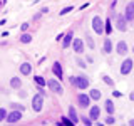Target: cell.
<instances>
[{
    "mask_svg": "<svg viewBox=\"0 0 134 126\" xmlns=\"http://www.w3.org/2000/svg\"><path fill=\"white\" fill-rule=\"evenodd\" d=\"M111 50H112V42L109 40V39H106V42H104V52L109 54Z\"/></svg>",
    "mask_w": 134,
    "mask_h": 126,
    "instance_id": "19",
    "label": "cell"
},
{
    "mask_svg": "<svg viewBox=\"0 0 134 126\" xmlns=\"http://www.w3.org/2000/svg\"><path fill=\"white\" fill-rule=\"evenodd\" d=\"M47 86H49L54 92H57V94H62V86H60V82H57V81H54V79H50V81H47Z\"/></svg>",
    "mask_w": 134,
    "mask_h": 126,
    "instance_id": "6",
    "label": "cell"
},
{
    "mask_svg": "<svg viewBox=\"0 0 134 126\" xmlns=\"http://www.w3.org/2000/svg\"><path fill=\"white\" fill-rule=\"evenodd\" d=\"M102 79H104V82H107V84H109V86H112V84H114V82H112V79H111V77H107V76H104Z\"/></svg>",
    "mask_w": 134,
    "mask_h": 126,
    "instance_id": "27",
    "label": "cell"
},
{
    "mask_svg": "<svg viewBox=\"0 0 134 126\" xmlns=\"http://www.w3.org/2000/svg\"><path fill=\"white\" fill-rule=\"evenodd\" d=\"M69 118L72 119V123H74V124H77V123H79V118H77V113H75V108H74V106H70V108H69Z\"/></svg>",
    "mask_w": 134,
    "mask_h": 126,
    "instance_id": "12",
    "label": "cell"
},
{
    "mask_svg": "<svg viewBox=\"0 0 134 126\" xmlns=\"http://www.w3.org/2000/svg\"><path fill=\"white\" fill-rule=\"evenodd\" d=\"M99 113H100V109L97 106H94V108H91V113H89V116H91V119H97L99 118Z\"/></svg>",
    "mask_w": 134,
    "mask_h": 126,
    "instance_id": "16",
    "label": "cell"
},
{
    "mask_svg": "<svg viewBox=\"0 0 134 126\" xmlns=\"http://www.w3.org/2000/svg\"><path fill=\"white\" fill-rule=\"evenodd\" d=\"M72 49H74V52H77V54L84 52V42H82L81 39H74V42H72Z\"/></svg>",
    "mask_w": 134,
    "mask_h": 126,
    "instance_id": "7",
    "label": "cell"
},
{
    "mask_svg": "<svg viewBox=\"0 0 134 126\" xmlns=\"http://www.w3.org/2000/svg\"><path fill=\"white\" fill-rule=\"evenodd\" d=\"M10 86L14 87V89H19V87L22 86V81H20L19 77H12V79H10Z\"/></svg>",
    "mask_w": 134,
    "mask_h": 126,
    "instance_id": "17",
    "label": "cell"
},
{
    "mask_svg": "<svg viewBox=\"0 0 134 126\" xmlns=\"http://www.w3.org/2000/svg\"><path fill=\"white\" fill-rule=\"evenodd\" d=\"M72 82L79 87V89H87V87H89V79H87L86 76H79V77L72 79Z\"/></svg>",
    "mask_w": 134,
    "mask_h": 126,
    "instance_id": "2",
    "label": "cell"
},
{
    "mask_svg": "<svg viewBox=\"0 0 134 126\" xmlns=\"http://www.w3.org/2000/svg\"><path fill=\"white\" fill-rule=\"evenodd\" d=\"M72 35H74L72 32L65 34V37H64V47H65V49H67V47H69V45H70V44L74 42V37H72Z\"/></svg>",
    "mask_w": 134,
    "mask_h": 126,
    "instance_id": "15",
    "label": "cell"
},
{
    "mask_svg": "<svg viewBox=\"0 0 134 126\" xmlns=\"http://www.w3.org/2000/svg\"><path fill=\"white\" fill-rule=\"evenodd\" d=\"M86 40H87V44H89V47H91V49H94V40L91 39V35H87V37H86Z\"/></svg>",
    "mask_w": 134,
    "mask_h": 126,
    "instance_id": "26",
    "label": "cell"
},
{
    "mask_svg": "<svg viewBox=\"0 0 134 126\" xmlns=\"http://www.w3.org/2000/svg\"><path fill=\"white\" fill-rule=\"evenodd\" d=\"M52 69H54V74H55L59 79L64 77V74H62V66H60V62H54V67H52Z\"/></svg>",
    "mask_w": 134,
    "mask_h": 126,
    "instance_id": "10",
    "label": "cell"
},
{
    "mask_svg": "<svg viewBox=\"0 0 134 126\" xmlns=\"http://www.w3.org/2000/svg\"><path fill=\"white\" fill-rule=\"evenodd\" d=\"M89 98H91V96L81 94V96H79V104H81L82 108H87V106H89Z\"/></svg>",
    "mask_w": 134,
    "mask_h": 126,
    "instance_id": "13",
    "label": "cell"
},
{
    "mask_svg": "<svg viewBox=\"0 0 134 126\" xmlns=\"http://www.w3.org/2000/svg\"><path fill=\"white\" fill-rule=\"evenodd\" d=\"M82 121H84V124H91V123H92V121H91V119H87V118H84Z\"/></svg>",
    "mask_w": 134,
    "mask_h": 126,
    "instance_id": "30",
    "label": "cell"
},
{
    "mask_svg": "<svg viewBox=\"0 0 134 126\" xmlns=\"http://www.w3.org/2000/svg\"><path fill=\"white\" fill-rule=\"evenodd\" d=\"M20 118H22V113H20V109H15V111L8 113L7 123H17V121H20Z\"/></svg>",
    "mask_w": 134,
    "mask_h": 126,
    "instance_id": "4",
    "label": "cell"
},
{
    "mask_svg": "<svg viewBox=\"0 0 134 126\" xmlns=\"http://www.w3.org/2000/svg\"><path fill=\"white\" fill-rule=\"evenodd\" d=\"M129 124H131V126H134V119H131V121H129Z\"/></svg>",
    "mask_w": 134,
    "mask_h": 126,
    "instance_id": "31",
    "label": "cell"
},
{
    "mask_svg": "<svg viewBox=\"0 0 134 126\" xmlns=\"http://www.w3.org/2000/svg\"><path fill=\"white\" fill-rule=\"evenodd\" d=\"M92 29L96 30V34H102L106 30V22H102V19L96 15L94 19H92Z\"/></svg>",
    "mask_w": 134,
    "mask_h": 126,
    "instance_id": "1",
    "label": "cell"
},
{
    "mask_svg": "<svg viewBox=\"0 0 134 126\" xmlns=\"http://www.w3.org/2000/svg\"><path fill=\"white\" fill-rule=\"evenodd\" d=\"M20 40H22L24 44H29V42L32 40V35H29V34H24V35L20 37Z\"/></svg>",
    "mask_w": 134,
    "mask_h": 126,
    "instance_id": "22",
    "label": "cell"
},
{
    "mask_svg": "<svg viewBox=\"0 0 134 126\" xmlns=\"http://www.w3.org/2000/svg\"><path fill=\"white\" fill-rule=\"evenodd\" d=\"M42 106H44V98H42V94H37V96H34V99H32V108H34V111H37L39 113Z\"/></svg>",
    "mask_w": 134,
    "mask_h": 126,
    "instance_id": "3",
    "label": "cell"
},
{
    "mask_svg": "<svg viewBox=\"0 0 134 126\" xmlns=\"http://www.w3.org/2000/svg\"><path fill=\"white\" fill-rule=\"evenodd\" d=\"M126 15H119L117 17V29H119V30H126V29H127V24H126Z\"/></svg>",
    "mask_w": 134,
    "mask_h": 126,
    "instance_id": "8",
    "label": "cell"
},
{
    "mask_svg": "<svg viewBox=\"0 0 134 126\" xmlns=\"http://www.w3.org/2000/svg\"><path fill=\"white\" fill-rule=\"evenodd\" d=\"M2 119H7V111L3 108H0V121Z\"/></svg>",
    "mask_w": 134,
    "mask_h": 126,
    "instance_id": "25",
    "label": "cell"
},
{
    "mask_svg": "<svg viewBox=\"0 0 134 126\" xmlns=\"http://www.w3.org/2000/svg\"><path fill=\"white\" fill-rule=\"evenodd\" d=\"M111 30H112V25H111V20H106V32H107V35L111 34Z\"/></svg>",
    "mask_w": 134,
    "mask_h": 126,
    "instance_id": "24",
    "label": "cell"
},
{
    "mask_svg": "<svg viewBox=\"0 0 134 126\" xmlns=\"http://www.w3.org/2000/svg\"><path fill=\"white\" fill-rule=\"evenodd\" d=\"M35 82L39 84L40 87H42V86H45V84H47V82H45V79L42 77V76H35Z\"/></svg>",
    "mask_w": 134,
    "mask_h": 126,
    "instance_id": "21",
    "label": "cell"
},
{
    "mask_svg": "<svg viewBox=\"0 0 134 126\" xmlns=\"http://www.w3.org/2000/svg\"><path fill=\"white\" fill-rule=\"evenodd\" d=\"M106 111H107V114H112V113H114V104H112L111 99L106 101Z\"/></svg>",
    "mask_w": 134,
    "mask_h": 126,
    "instance_id": "18",
    "label": "cell"
},
{
    "mask_svg": "<svg viewBox=\"0 0 134 126\" xmlns=\"http://www.w3.org/2000/svg\"><path fill=\"white\" fill-rule=\"evenodd\" d=\"M126 52H127V44H126L124 40H121L119 44H117V54H122L124 56Z\"/></svg>",
    "mask_w": 134,
    "mask_h": 126,
    "instance_id": "14",
    "label": "cell"
},
{
    "mask_svg": "<svg viewBox=\"0 0 134 126\" xmlns=\"http://www.w3.org/2000/svg\"><path fill=\"white\" fill-rule=\"evenodd\" d=\"M106 123H107V124H114V118H112V116L106 118Z\"/></svg>",
    "mask_w": 134,
    "mask_h": 126,
    "instance_id": "28",
    "label": "cell"
},
{
    "mask_svg": "<svg viewBox=\"0 0 134 126\" xmlns=\"http://www.w3.org/2000/svg\"><path fill=\"white\" fill-rule=\"evenodd\" d=\"M62 123L69 124V123H72V119H70V118H62Z\"/></svg>",
    "mask_w": 134,
    "mask_h": 126,
    "instance_id": "29",
    "label": "cell"
},
{
    "mask_svg": "<svg viewBox=\"0 0 134 126\" xmlns=\"http://www.w3.org/2000/svg\"><path fill=\"white\" fill-rule=\"evenodd\" d=\"M131 69H132V61H131V59H126L122 64H121V74H122V76L129 74Z\"/></svg>",
    "mask_w": 134,
    "mask_h": 126,
    "instance_id": "5",
    "label": "cell"
},
{
    "mask_svg": "<svg viewBox=\"0 0 134 126\" xmlns=\"http://www.w3.org/2000/svg\"><path fill=\"white\" fill-rule=\"evenodd\" d=\"M89 96H91V98L94 99V101H97V99L100 98V92H99L97 89H91V92H89Z\"/></svg>",
    "mask_w": 134,
    "mask_h": 126,
    "instance_id": "20",
    "label": "cell"
},
{
    "mask_svg": "<svg viewBox=\"0 0 134 126\" xmlns=\"http://www.w3.org/2000/svg\"><path fill=\"white\" fill-rule=\"evenodd\" d=\"M72 10H74V7L69 5V7H65V8H62V10H60V15H65V14H69V12H72Z\"/></svg>",
    "mask_w": 134,
    "mask_h": 126,
    "instance_id": "23",
    "label": "cell"
},
{
    "mask_svg": "<svg viewBox=\"0 0 134 126\" xmlns=\"http://www.w3.org/2000/svg\"><path fill=\"white\" fill-rule=\"evenodd\" d=\"M20 72H22L24 76H29V74L32 72V66L29 64V62H24V64L20 66Z\"/></svg>",
    "mask_w": 134,
    "mask_h": 126,
    "instance_id": "11",
    "label": "cell"
},
{
    "mask_svg": "<svg viewBox=\"0 0 134 126\" xmlns=\"http://www.w3.org/2000/svg\"><path fill=\"white\" fill-rule=\"evenodd\" d=\"M126 19H127V20L134 19V2H131L127 7H126Z\"/></svg>",
    "mask_w": 134,
    "mask_h": 126,
    "instance_id": "9",
    "label": "cell"
}]
</instances>
